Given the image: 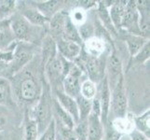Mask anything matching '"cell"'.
<instances>
[{
    "label": "cell",
    "mask_w": 150,
    "mask_h": 140,
    "mask_svg": "<svg viewBox=\"0 0 150 140\" xmlns=\"http://www.w3.org/2000/svg\"><path fill=\"white\" fill-rule=\"evenodd\" d=\"M25 66L17 74L11 77L10 81L12 92L23 106L34 107L38 103L42 92L43 82L28 66Z\"/></svg>",
    "instance_id": "cell-1"
},
{
    "label": "cell",
    "mask_w": 150,
    "mask_h": 140,
    "mask_svg": "<svg viewBox=\"0 0 150 140\" xmlns=\"http://www.w3.org/2000/svg\"><path fill=\"white\" fill-rule=\"evenodd\" d=\"M52 99L53 97L51 96L50 88L47 81L44 80L41 95L38 103L34 106V108H32V112H29L31 117L38 123L39 136L45 131V129L53 120Z\"/></svg>",
    "instance_id": "cell-2"
},
{
    "label": "cell",
    "mask_w": 150,
    "mask_h": 140,
    "mask_svg": "<svg viewBox=\"0 0 150 140\" xmlns=\"http://www.w3.org/2000/svg\"><path fill=\"white\" fill-rule=\"evenodd\" d=\"M9 24L15 38L19 42L34 43L39 38L40 35H43V27L34 26L18 12H15L9 19Z\"/></svg>",
    "instance_id": "cell-3"
},
{
    "label": "cell",
    "mask_w": 150,
    "mask_h": 140,
    "mask_svg": "<svg viewBox=\"0 0 150 140\" xmlns=\"http://www.w3.org/2000/svg\"><path fill=\"white\" fill-rule=\"evenodd\" d=\"M34 47L32 44L19 42L13 50L12 59L7 65L6 70L11 77L29 65L34 59Z\"/></svg>",
    "instance_id": "cell-4"
},
{
    "label": "cell",
    "mask_w": 150,
    "mask_h": 140,
    "mask_svg": "<svg viewBox=\"0 0 150 140\" xmlns=\"http://www.w3.org/2000/svg\"><path fill=\"white\" fill-rule=\"evenodd\" d=\"M127 110L128 99L126 87L125 83H124V77H121L116 86L111 91L109 114H113V119L124 118L127 116Z\"/></svg>",
    "instance_id": "cell-5"
},
{
    "label": "cell",
    "mask_w": 150,
    "mask_h": 140,
    "mask_svg": "<svg viewBox=\"0 0 150 140\" xmlns=\"http://www.w3.org/2000/svg\"><path fill=\"white\" fill-rule=\"evenodd\" d=\"M105 77L107 79L110 90L116 86L120 79L123 77V65L120 56L117 54L115 47H113L112 53L106 57L105 62Z\"/></svg>",
    "instance_id": "cell-6"
},
{
    "label": "cell",
    "mask_w": 150,
    "mask_h": 140,
    "mask_svg": "<svg viewBox=\"0 0 150 140\" xmlns=\"http://www.w3.org/2000/svg\"><path fill=\"white\" fill-rule=\"evenodd\" d=\"M121 31L128 34L141 36L139 29V13L135 1H127L121 21Z\"/></svg>",
    "instance_id": "cell-7"
},
{
    "label": "cell",
    "mask_w": 150,
    "mask_h": 140,
    "mask_svg": "<svg viewBox=\"0 0 150 140\" xmlns=\"http://www.w3.org/2000/svg\"><path fill=\"white\" fill-rule=\"evenodd\" d=\"M83 74L80 68H79L74 63L72 64L70 70L63 80V92L68 96L76 98L80 95V77Z\"/></svg>",
    "instance_id": "cell-8"
},
{
    "label": "cell",
    "mask_w": 150,
    "mask_h": 140,
    "mask_svg": "<svg viewBox=\"0 0 150 140\" xmlns=\"http://www.w3.org/2000/svg\"><path fill=\"white\" fill-rule=\"evenodd\" d=\"M96 96L100 103L101 107V117L100 120L105 127L107 122H109V109H110V100H111V90L107 82V79L105 77L101 80L99 83V88L97 87Z\"/></svg>",
    "instance_id": "cell-9"
},
{
    "label": "cell",
    "mask_w": 150,
    "mask_h": 140,
    "mask_svg": "<svg viewBox=\"0 0 150 140\" xmlns=\"http://www.w3.org/2000/svg\"><path fill=\"white\" fill-rule=\"evenodd\" d=\"M51 92H53L54 98L57 100V102L59 103V105L69 114L72 119H73L75 124L79 123V109H77L76 99L65 95L63 92V90H56Z\"/></svg>",
    "instance_id": "cell-10"
},
{
    "label": "cell",
    "mask_w": 150,
    "mask_h": 140,
    "mask_svg": "<svg viewBox=\"0 0 150 140\" xmlns=\"http://www.w3.org/2000/svg\"><path fill=\"white\" fill-rule=\"evenodd\" d=\"M55 42L58 53L69 62H74L79 56L82 50V45L73 42V41L59 38L55 40Z\"/></svg>",
    "instance_id": "cell-11"
},
{
    "label": "cell",
    "mask_w": 150,
    "mask_h": 140,
    "mask_svg": "<svg viewBox=\"0 0 150 140\" xmlns=\"http://www.w3.org/2000/svg\"><path fill=\"white\" fill-rule=\"evenodd\" d=\"M20 14L34 26L38 27H45L49 23V19L46 18L44 15L41 14L38 10L31 4L23 5L21 9Z\"/></svg>",
    "instance_id": "cell-12"
},
{
    "label": "cell",
    "mask_w": 150,
    "mask_h": 140,
    "mask_svg": "<svg viewBox=\"0 0 150 140\" xmlns=\"http://www.w3.org/2000/svg\"><path fill=\"white\" fill-rule=\"evenodd\" d=\"M67 18H68V13L65 12L64 9H62L50 19L48 23V26L50 29L49 35L54 40H57L62 38Z\"/></svg>",
    "instance_id": "cell-13"
},
{
    "label": "cell",
    "mask_w": 150,
    "mask_h": 140,
    "mask_svg": "<svg viewBox=\"0 0 150 140\" xmlns=\"http://www.w3.org/2000/svg\"><path fill=\"white\" fill-rule=\"evenodd\" d=\"M139 13V29L141 36L149 38V1H135Z\"/></svg>",
    "instance_id": "cell-14"
},
{
    "label": "cell",
    "mask_w": 150,
    "mask_h": 140,
    "mask_svg": "<svg viewBox=\"0 0 150 140\" xmlns=\"http://www.w3.org/2000/svg\"><path fill=\"white\" fill-rule=\"evenodd\" d=\"M57 46L55 40L48 34L46 35L42 39V54H41V61L40 65L42 71L44 67L47 65L48 63L52 60L57 55Z\"/></svg>",
    "instance_id": "cell-15"
},
{
    "label": "cell",
    "mask_w": 150,
    "mask_h": 140,
    "mask_svg": "<svg viewBox=\"0 0 150 140\" xmlns=\"http://www.w3.org/2000/svg\"><path fill=\"white\" fill-rule=\"evenodd\" d=\"M122 39L126 43L127 50L131 59L140 51V50L143 48L147 41H149V38H144L142 36L128 34L126 32H124Z\"/></svg>",
    "instance_id": "cell-16"
},
{
    "label": "cell",
    "mask_w": 150,
    "mask_h": 140,
    "mask_svg": "<svg viewBox=\"0 0 150 140\" xmlns=\"http://www.w3.org/2000/svg\"><path fill=\"white\" fill-rule=\"evenodd\" d=\"M34 4H31L37 9L38 11L44 15L47 19H50L54 14L59 12L63 9L64 2L57 1V0H50V1H34Z\"/></svg>",
    "instance_id": "cell-17"
},
{
    "label": "cell",
    "mask_w": 150,
    "mask_h": 140,
    "mask_svg": "<svg viewBox=\"0 0 150 140\" xmlns=\"http://www.w3.org/2000/svg\"><path fill=\"white\" fill-rule=\"evenodd\" d=\"M83 50L91 57L98 58L105 54L106 49V42L103 39L93 37L83 42Z\"/></svg>",
    "instance_id": "cell-18"
},
{
    "label": "cell",
    "mask_w": 150,
    "mask_h": 140,
    "mask_svg": "<svg viewBox=\"0 0 150 140\" xmlns=\"http://www.w3.org/2000/svg\"><path fill=\"white\" fill-rule=\"evenodd\" d=\"M88 140H103V126L101 122L100 117L94 114H90L88 118Z\"/></svg>",
    "instance_id": "cell-19"
},
{
    "label": "cell",
    "mask_w": 150,
    "mask_h": 140,
    "mask_svg": "<svg viewBox=\"0 0 150 140\" xmlns=\"http://www.w3.org/2000/svg\"><path fill=\"white\" fill-rule=\"evenodd\" d=\"M126 3L127 1H112L109 8H108V12H109L111 22L114 27L117 31V33L121 31V21Z\"/></svg>",
    "instance_id": "cell-20"
},
{
    "label": "cell",
    "mask_w": 150,
    "mask_h": 140,
    "mask_svg": "<svg viewBox=\"0 0 150 140\" xmlns=\"http://www.w3.org/2000/svg\"><path fill=\"white\" fill-rule=\"evenodd\" d=\"M52 111H53V119L56 122H58L62 124V125L70 129L75 128L76 124L73 121V119L59 105V103L57 102V100L54 97L52 99Z\"/></svg>",
    "instance_id": "cell-21"
},
{
    "label": "cell",
    "mask_w": 150,
    "mask_h": 140,
    "mask_svg": "<svg viewBox=\"0 0 150 140\" xmlns=\"http://www.w3.org/2000/svg\"><path fill=\"white\" fill-rule=\"evenodd\" d=\"M98 9H97V16L98 20L100 21L102 25L105 28V30L110 36H117V31L114 27V25L111 22V19L109 16V12H108V5L105 4V1L98 2Z\"/></svg>",
    "instance_id": "cell-22"
},
{
    "label": "cell",
    "mask_w": 150,
    "mask_h": 140,
    "mask_svg": "<svg viewBox=\"0 0 150 140\" xmlns=\"http://www.w3.org/2000/svg\"><path fill=\"white\" fill-rule=\"evenodd\" d=\"M112 127L122 136H128L131 132L134 130V124L132 121V116H126L124 118L113 119L110 122Z\"/></svg>",
    "instance_id": "cell-23"
},
{
    "label": "cell",
    "mask_w": 150,
    "mask_h": 140,
    "mask_svg": "<svg viewBox=\"0 0 150 140\" xmlns=\"http://www.w3.org/2000/svg\"><path fill=\"white\" fill-rule=\"evenodd\" d=\"M13 104V92L10 81L7 77H0V106H10Z\"/></svg>",
    "instance_id": "cell-24"
},
{
    "label": "cell",
    "mask_w": 150,
    "mask_h": 140,
    "mask_svg": "<svg viewBox=\"0 0 150 140\" xmlns=\"http://www.w3.org/2000/svg\"><path fill=\"white\" fill-rule=\"evenodd\" d=\"M132 121L134 124V129L141 132L144 136L149 138L150 136V111L149 109L146 110L142 115L132 116Z\"/></svg>",
    "instance_id": "cell-25"
},
{
    "label": "cell",
    "mask_w": 150,
    "mask_h": 140,
    "mask_svg": "<svg viewBox=\"0 0 150 140\" xmlns=\"http://www.w3.org/2000/svg\"><path fill=\"white\" fill-rule=\"evenodd\" d=\"M61 38H63L64 40H68V41H73V42H76L79 45H83V41H82L80 36L79 34L77 27L71 22V20L69 19V16L65 22L63 35H62Z\"/></svg>",
    "instance_id": "cell-26"
},
{
    "label": "cell",
    "mask_w": 150,
    "mask_h": 140,
    "mask_svg": "<svg viewBox=\"0 0 150 140\" xmlns=\"http://www.w3.org/2000/svg\"><path fill=\"white\" fill-rule=\"evenodd\" d=\"M38 123L26 111L24 119V140H38Z\"/></svg>",
    "instance_id": "cell-27"
},
{
    "label": "cell",
    "mask_w": 150,
    "mask_h": 140,
    "mask_svg": "<svg viewBox=\"0 0 150 140\" xmlns=\"http://www.w3.org/2000/svg\"><path fill=\"white\" fill-rule=\"evenodd\" d=\"M76 102L77 105V109H79V122L87 121L91 112V100L86 99L79 95L76 98Z\"/></svg>",
    "instance_id": "cell-28"
},
{
    "label": "cell",
    "mask_w": 150,
    "mask_h": 140,
    "mask_svg": "<svg viewBox=\"0 0 150 140\" xmlns=\"http://www.w3.org/2000/svg\"><path fill=\"white\" fill-rule=\"evenodd\" d=\"M17 2L13 0H0V21H7L16 11Z\"/></svg>",
    "instance_id": "cell-29"
},
{
    "label": "cell",
    "mask_w": 150,
    "mask_h": 140,
    "mask_svg": "<svg viewBox=\"0 0 150 140\" xmlns=\"http://www.w3.org/2000/svg\"><path fill=\"white\" fill-rule=\"evenodd\" d=\"M150 56V42H147L144 44V46L140 50V51L132 58L131 63L129 64V67L132 66V65H143L146 64L149 60Z\"/></svg>",
    "instance_id": "cell-30"
},
{
    "label": "cell",
    "mask_w": 150,
    "mask_h": 140,
    "mask_svg": "<svg viewBox=\"0 0 150 140\" xmlns=\"http://www.w3.org/2000/svg\"><path fill=\"white\" fill-rule=\"evenodd\" d=\"M97 86L90 80H86L81 83L80 86V95H82L86 99L92 100L96 96Z\"/></svg>",
    "instance_id": "cell-31"
},
{
    "label": "cell",
    "mask_w": 150,
    "mask_h": 140,
    "mask_svg": "<svg viewBox=\"0 0 150 140\" xmlns=\"http://www.w3.org/2000/svg\"><path fill=\"white\" fill-rule=\"evenodd\" d=\"M68 16L69 19L71 20V22L77 27L79 25L83 24L87 21V11H85L84 9H82L79 7H76L68 13Z\"/></svg>",
    "instance_id": "cell-32"
},
{
    "label": "cell",
    "mask_w": 150,
    "mask_h": 140,
    "mask_svg": "<svg viewBox=\"0 0 150 140\" xmlns=\"http://www.w3.org/2000/svg\"><path fill=\"white\" fill-rule=\"evenodd\" d=\"M55 123H56L57 136H58L61 140H76L75 129L67 128L56 122H55Z\"/></svg>",
    "instance_id": "cell-33"
},
{
    "label": "cell",
    "mask_w": 150,
    "mask_h": 140,
    "mask_svg": "<svg viewBox=\"0 0 150 140\" xmlns=\"http://www.w3.org/2000/svg\"><path fill=\"white\" fill-rule=\"evenodd\" d=\"M77 30L83 42L94 37V23H89L88 21H86L83 24L77 26Z\"/></svg>",
    "instance_id": "cell-34"
},
{
    "label": "cell",
    "mask_w": 150,
    "mask_h": 140,
    "mask_svg": "<svg viewBox=\"0 0 150 140\" xmlns=\"http://www.w3.org/2000/svg\"><path fill=\"white\" fill-rule=\"evenodd\" d=\"M56 123L54 119L49 124V126L45 129V131L38 136V140H56Z\"/></svg>",
    "instance_id": "cell-35"
},
{
    "label": "cell",
    "mask_w": 150,
    "mask_h": 140,
    "mask_svg": "<svg viewBox=\"0 0 150 140\" xmlns=\"http://www.w3.org/2000/svg\"><path fill=\"white\" fill-rule=\"evenodd\" d=\"M76 140H88V122L81 121L75 126Z\"/></svg>",
    "instance_id": "cell-36"
},
{
    "label": "cell",
    "mask_w": 150,
    "mask_h": 140,
    "mask_svg": "<svg viewBox=\"0 0 150 140\" xmlns=\"http://www.w3.org/2000/svg\"><path fill=\"white\" fill-rule=\"evenodd\" d=\"M103 140H120L122 134L117 133L111 125L110 122H108L106 125L103 127Z\"/></svg>",
    "instance_id": "cell-37"
},
{
    "label": "cell",
    "mask_w": 150,
    "mask_h": 140,
    "mask_svg": "<svg viewBox=\"0 0 150 140\" xmlns=\"http://www.w3.org/2000/svg\"><path fill=\"white\" fill-rule=\"evenodd\" d=\"M79 8L84 9L85 11H88L89 9H91L95 7L98 6V2L97 1H91V0H82V1L79 2Z\"/></svg>",
    "instance_id": "cell-38"
},
{
    "label": "cell",
    "mask_w": 150,
    "mask_h": 140,
    "mask_svg": "<svg viewBox=\"0 0 150 140\" xmlns=\"http://www.w3.org/2000/svg\"><path fill=\"white\" fill-rule=\"evenodd\" d=\"M128 136H129L130 140H149V138L147 136H146L141 132L137 131L136 129H134V130L129 134Z\"/></svg>",
    "instance_id": "cell-39"
},
{
    "label": "cell",
    "mask_w": 150,
    "mask_h": 140,
    "mask_svg": "<svg viewBox=\"0 0 150 140\" xmlns=\"http://www.w3.org/2000/svg\"><path fill=\"white\" fill-rule=\"evenodd\" d=\"M5 107H3V106H0V132H1L5 125L7 124V111L6 109H4Z\"/></svg>",
    "instance_id": "cell-40"
},
{
    "label": "cell",
    "mask_w": 150,
    "mask_h": 140,
    "mask_svg": "<svg viewBox=\"0 0 150 140\" xmlns=\"http://www.w3.org/2000/svg\"><path fill=\"white\" fill-rule=\"evenodd\" d=\"M120 140H130V138H129V136H122Z\"/></svg>",
    "instance_id": "cell-41"
},
{
    "label": "cell",
    "mask_w": 150,
    "mask_h": 140,
    "mask_svg": "<svg viewBox=\"0 0 150 140\" xmlns=\"http://www.w3.org/2000/svg\"><path fill=\"white\" fill-rule=\"evenodd\" d=\"M56 140H61V139H60V138H59L58 136H56Z\"/></svg>",
    "instance_id": "cell-42"
},
{
    "label": "cell",
    "mask_w": 150,
    "mask_h": 140,
    "mask_svg": "<svg viewBox=\"0 0 150 140\" xmlns=\"http://www.w3.org/2000/svg\"><path fill=\"white\" fill-rule=\"evenodd\" d=\"M0 51H1V50H0Z\"/></svg>",
    "instance_id": "cell-43"
}]
</instances>
